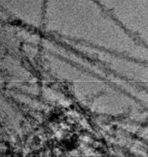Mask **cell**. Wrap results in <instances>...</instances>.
Listing matches in <instances>:
<instances>
[{"label":"cell","mask_w":148,"mask_h":157,"mask_svg":"<svg viewBox=\"0 0 148 157\" xmlns=\"http://www.w3.org/2000/svg\"><path fill=\"white\" fill-rule=\"evenodd\" d=\"M46 0H0L2 17L23 23H37L43 19Z\"/></svg>","instance_id":"1"}]
</instances>
